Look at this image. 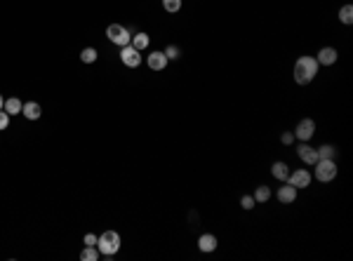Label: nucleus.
Segmentation results:
<instances>
[{
    "label": "nucleus",
    "mask_w": 353,
    "mask_h": 261,
    "mask_svg": "<svg viewBox=\"0 0 353 261\" xmlns=\"http://www.w3.org/2000/svg\"><path fill=\"white\" fill-rule=\"evenodd\" d=\"M337 172H339L337 160H318L316 165H313V177H316L318 181H323V184L335 179Z\"/></svg>",
    "instance_id": "obj_3"
},
{
    "label": "nucleus",
    "mask_w": 353,
    "mask_h": 261,
    "mask_svg": "<svg viewBox=\"0 0 353 261\" xmlns=\"http://www.w3.org/2000/svg\"><path fill=\"white\" fill-rule=\"evenodd\" d=\"M97 238H99V235L87 233L85 238H82V245H85V247H97Z\"/></svg>",
    "instance_id": "obj_25"
},
{
    "label": "nucleus",
    "mask_w": 353,
    "mask_h": 261,
    "mask_svg": "<svg viewBox=\"0 0 353 261\" xmlns=\"http://www.w3.org/2000/svg\"><path fill=\"white\" fill-rule=\"evenodd\" d=\"M163 9H165V12H170V14L179 12V9H181V0H163Z\"/></svg>",
    "instance_id": "obj_22"
},
{
    "label": "nucleus",
    "mask_w": 353,
    "mask_h": 261,
    "mask_svg": "<svg viewBox=\"0 0 353 261\" xmlns=\"http://www.w3.org/2000/svg\"><path fill=\"white\" fill-rule=\"evenodd\" d=\"M339 21L344 26H351L353 24V5H342L339 7Z\"/></svg>",
    "instance_id": "obj_18"
},
{
    "label": "nucleus",
    "mask_w": 353,
    "mask_h": 261,
    "mask_svg": "<svg viewBox=\"0 0 353 261\" xmlns=\"http://www.w3.org/2000/svg\"><path fill=\"white\" fill-rule=\"evenodd\" d=\"M297 155L304 165H316L318 162V151L313 146H308V141H301V144L297 146Z\"/></svg>",
    "instance_id": "obj_9"
},
{
    "label": "nucleus",
    "mask_w": 353,
    "mask_h": 261,
    "mask_svg": "<svg viewBox=\"0 0 353 261\" xmlns=\"http://www.w3.org/2000/svg\"><path fill=\"white\" fill-rule=\"evenodd\" d=\"M165 57H167L170 62H172V59H179V57H181V50H179L177 45H167V50H165Z\"/></svg>",
    "instance_id": "obj_23"
},
{
    "label": "nucleus",
    "mask_w": 353,
    "mask_h": 261,
    "mask_svg": "<svg viewBox=\"0 0 353 261\" xmlns=\"http://www.w3.org/2000/svg\"><path fill=\"white\" fill-rule=\"evenodd\" d=\"M316 151H318V160H335L337 155H339L337 146H332V144H323L320 148H316Z\"/></svg>",
    "instance_id": "obj_15"
},
{
    "label": "nucleus",
    "mask_w": 353,
    "mask_h": 261,
    "mask_svg": "<svg viewBox=\"0 0 353 261\" xmlns=\"http://www.w3.org/2000/svg\"><path fill=\"white\" fill-rule=\"evenodd\" d=\"M337 59H339V52L335 47H320V52L316 54L318 66H335Z\"/></svg>",
    "instance_id": "obj_10"
},
{
    "label": "nucleus",
    "mask_w": 353,
    "mask_h": 261,
    "mask_svg": "<svg viewBox=\"0 0 353 261\" xmlns=\"http://www.w3.org/2000/svg\"><path fill=\"white\" fill-rule=\"evenodd\" d=\"M313 134H316V123H313L311 118L299 120L297 127H294V139H299V141H311Z\"/></svg>",
    "instance_id": "obj_5"
},
{
    "label": "nucleus",
    "mask_w": 353,
    "mask_h": 261,
    "mask_svg": "<svg viewBox=\"0 0 353 261\" xmlns=\"http://www.w3.org/2000/svg\"><path fill=\"white\" fill-rule=\"evenodd\" d=\"M120 62L125 64L127 68H137V66L141 64V52H139V50H135L132 45L120 47Z\"/></svg>",
    "instance_id": "obj_6"
},
{
    "label": "nucleus",
    "mask_w": 353,
    "mask_h": 261,
    "mask_svg": "<svg viewBox=\"0 0 353 261\" xmlns=\"http://www.w3.org/2000/svg\"><path fill=\"white\" fill-rule=\"evenodd\" d=\"M97 250L104 257H113L120 250V235L116 231H104V233L97 238Z\"/></svg>",
    "instance_id": "obj_2"
},
{
    "label": "nucleus",
    "mask_w": 353,
    "mask_h": 261,
    "mask_svg": "<svg viewBox=\"0 0 353 261\" xmlns=\"http://www.w3.org/2000/svg\"><path fill=\"white\" fill-rule=\"evenodd\" d=\"M106 38L118 47H125L132 43V33H130L123 24H111V26L106 28Z\"/></svg>",
    "instance_id": "obj_4"
},
{
    "label": "nucleus",
    "mask_w": 353,
    "mask_h": 261,
    "mask_svg": "<svg viewBox=\"0 0 353 261\" xmlns=\"http://www.w3.org/2000/svg\"><path fill=\"white\" fill-rule=\"evenodd\" d=\"M9 113H5V111H0V130H7L9 127Z\"/></svg>",
    "instance_id": "obj_27"
},
{
    "label": "nucleus",
    "mask_w": 353,
    "mask_h": 261,
    "mask_svg": "<svg viewBox=\"0 0 353 261\" xmlns=\"http://www.w3.org/2000/svg\"><path fill=\"white\" fill-rule=\"evenodd\" d=\"M99 259V250L97 247H82L80 261H97Z\"/></svg>",
    "instance_id": "obj_21"
},
{
    "label": "nucleus",
    "mask_w": 353,
    "mask_h": 261,
    "mask_svg": "<svg viewBox=\"0 0 353 261\" xmlns=\"http://www.w3.org/2000/svg\"><path fill=\"white\" fill-rule=\"evenodd\" d=\"M217 245H219L217 235H212V233H203L198 238V250L200 252H205V254L214 252V250H217Z\"/></svg>",
    "instance_id": "obj_12"
},
{
    "label": "nucleus",
    "mask_w": 353,
    "mask_h": 261,
    "mask_svg": "<svg viewBox=\"0 0 353 261\" xmlns=\"http://www.w3.org/2000/svg\"><path fill=\"white\" fill-rule=\"evenodd\" d=\"M276 198H278V202H282V205H290V202L297 200V189L292 186L290 181H282L281 189L276 191Z\"/></svg>",
    "instance_id": "obj_8"
},
{
    "label": "nucleus",
    "mask_w": 353,
    "mask_h": 261,
    "mask_svg": "<svg viewBox=\"0 0 353 261\" xmlns=\"http://www.w3.org/2000/svg\"><path fill=\"white\" fill-rule=\"evenodd\" d=\"M271 189H269V186H259V189L254 191V200H257V202H269V200H271Z\"/></svg>",
    "instance_id": "obj_19"
},
{
    "label": "nucleus",
    "mask_w": 353,
    "mask_h": 261,
    "mask_svg": "<svg viewBox=\"0 0 353 261\" xmlns=\"http://www.w3.org/2000/svg\"><path fill=\"white\" fill-rule=\"evenodd\" d=\"M97 57H99V54H97L94 47H85V50L80 52V62L82 64H94L97 62Z\"/></svg>",
    "instance_id": "obj_20"
},
{
    "label": "nucleus",
    "mask_w": 353,
    "mask_h": 261,
    "mask_svg": "<svg viewBox=\"0 0 353 261\" xmlns=\"http://www.w3.org/2000/svg\"><path fill=\"white\" fill-rule=\"evenodd\" d=\"M271 174H273V179H278L281 184L282 181H287V177H290V167H287V162L276 160L271 165Z\"/></svg>",
    "instance_id": "obj_14"
},
{
    "label": "nucleus",
    "mask_w": 353,
    "mask_h": 261,
    "mask_svg": "<svg viewBox=\"0 0 353 261\" xmlns=\"http://www.w3.org/2000/svg\"><path fill=\"white\" fill-rule=\"evenodd\" d=\"M130 45L135 47V50H139V52H144L146 47L151 45V38L146 36L144 31H139V33H135V36H132V43H130Z\"/></svg>",
    "instance_id": "obj_17"
},
{
    "label": "nucleus",
    "mask_w": 353,
    "mask_h": 261,
    "mask_svg": "<svg viewBox=\"0 0 353 261\" xmlns=\"http://www.w3.org/2000/svg\"><path fill=\"white\" fill-rule=\"evenodd\" d=\"M2 104H5V99H2V94H0V111H2Z\"/></svg>",
    "instance_id": "obj_28"
},
{
    "label": "nucleus",
    "mask_w": 353,
    "mask_h": 261,
    "mask_svg": "<svg viewBox=\"0 0 353 261\" xmlns=\"http://www.w3.org/2000/svg\"><path fill=\"white\" fill-rule=\"evenodd\" d=\"M21 116L26 118V120H38V118L43 116V108L38 101H24V106H21Z\"/></svg>",
    "instance_id": "obj_13"
},
{
    "label": "nucleus",
    "mask_w": 353,
    "mask_h": 261,
    "mask_svg": "<svg viewBox=\"0 0 353 261\" xmlns=\"http://www.w3.org/2000/svg\"><path fill=\"white\" fill-rule=\"evenodd\" d=\"M21 106H24V101H19L17 97H9V99H5V104H2V111L9 113V116H19V113H21Z\"/></svg>",
    "instance_id": "obj_16"
},
{
    "label": "nucleus",
    "mask_w": 353,
    "mask_h": 261,
    "mask_svg": "<svg viewBox=\"0 0 353 261\" xmlns=\"http://www.w3.org/2000/svg\"><path fill=\"white\" fill-rule=\"evenodd\" d=\"M281 141H282V146H292L294 144V132H282Z\"/></svg>",
    "instance_id": "obj_26"
},
{
    "label": "nucleus",
    "mask_w": 353,
    "mask_h": 261,
    "mask_svg": "<svg viewBox=\"0 0 353 261\" xmlns=\"http://www.w3.org/2000/svg\"><path fill=\"white\" fill-rule=\"evenodd\" d=\"M318 68H320V66H318L316 57H308V54L299 57L297 62H294V71H292L294 82H297V85H308V82L318 75Z\"/></svg>",
    "instance_id": "obj_1"
},
{
    "label": "nucleus",
    "mask_w": 353,
    "mask_h": 261,
    "mask_svg": "<svg viewBox=\"0 0 353 261\" xmlns=\"http://www.w3.org/2000/svg\"><path fill=\"white\" fill-rule=\"evenodd\" d=\"M167 57H165V52H160V50H155V52L148 54V59H146V64H148V68L151 71H165L167 68Z\"/></svg>",
    "instance_id": "obj_11"
},
{
    "label": "nucleus",
    "mask_w": 353,
    "mask_h": 261,
    "mask_svg": "<svg viewBox=\"0 0 353 261\" xmlns=\"http://www.w3.org/2000/svg\"><path fill=\"white\" fill-rule=\"evenodd\" d=\"M287 181H290L294 189H308L311 186V181H313V174L308 170H294V172H290V177H287Z\"/></svg>",
    "instance_id": "obj_7"
},
{
    "label": "nucleus",
    "mask_w": 353,
    "mask_h": 261,
    "mask_svg": "<svg viewBox=\"0 0 353 261\" xmlns=\"http://www.w3.org/2000/svg\"><path fill=\"white\" fill-rule=\"evenodd\" d=\"M254 205H257L254 196H243V198H240V207L243 209H254Z\"/></svg>",
    "instance_id": "obj_24"
}]
</instances>
